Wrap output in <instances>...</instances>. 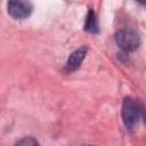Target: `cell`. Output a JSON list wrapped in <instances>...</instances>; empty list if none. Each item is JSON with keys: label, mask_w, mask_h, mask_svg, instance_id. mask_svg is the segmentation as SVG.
Returning <instances> with one entry per match:
<instances>
[{"label": "cell", "mask_w": 146, "mask_h": 146, "mask_svg": "<svg viewBox=\"0 0 146 146\" xmlns=\"http://www.w3.org/2000/svg\"><path fill=\"white\" fill-rule=\"evenodd\" d=\"M39 143L35 140V139H33V138H24V139H22V140H18L17 143H16V145H38Z\"/></svg>", "instance_id": "obj_6"}, {"label": "cell", "mask_w": 146, "mask_h": 146, "mask_svg": "<svg viewBox=\"0 0 146 146\" xmlns=\"http://www.w3.org/2000/svg\"><path fill=\"white\" fill-rule=\"evenodd\" d=\"M87 50H88L87 47H82L70 55L67 63H66V71L67 72H72V71H75L76 68H79V66L81 65V63L83 62V59L86 57Z\"/></svg>", "instance_id": "obj_4"}, {"label": "cell", "mask_w": 146, "mask_h": 146, "mask_svg": "<svg viewBox=\"0 0 146 146\" xmlns=\"http://www.w3.org/2000/svg\"><path fill=\"white\" fill-rule=\"evenodd\" d=\"M141 115V110L138 103L131 97H127L122 104V120L128 129H131L139 120Z\"/></svg>", "instance_id": "obj_1"}, {"label": "cell", "mask_w": 146, "mask_h": 146, "mask_svg": "<svg viewBox=\"0 0 146 146\" xmlns=\"http://www.w3.org/2000/svg\"><path fill=\"white\" fill-rule=\"evenodd\" d=\"M115 42L122 50L133 51L139 46V36L135 31L123 29V30H120L119 32H116Z\"/></svg>", "instance_id": "obj_2"}, {"label": "cell", "mask_w": 146, "mask_h": 146, "mask_svg": "<svg viewBox=\"0 0 146 146\" xmlns=\"http://www.w3.org/2000/svg\"><path fill=\"white\" fill-rule=\"evenodd\" d=\"M84 30L89 33H97L98 32V24H97V18L95 16L94 10L89 9L86 23H84Z\"/></svg>", "instance_id": "obj_5"}, {"label": "cell", "mask_w": 146, "mask_h": 146, "mask_svg": "<svg viewBox=\"0 0 146 146\" xmlns=\"http://www.w3.org/2000/svg\"><path fill=\"white\" fill-rule=\"evenodd\" d=\"M32 5L29 0H8V14L15 19H23L31 15Z\"/></svg>", "instance_id": "obj_3"}, {"label": "cell", "mask_w": 146, "mask_h": 146, "mask_svg": "<svg viewBox=\"0 0 146 146\" xmlns=\"http://www.w3.org/2000/svg\"><path fill=\"white\" fill-rule=\"evenodd\" d=\"M137 2H139L143 6H146V0H137Z\"/></svg>", "instance_id": "obj_7"}]
</instances>
